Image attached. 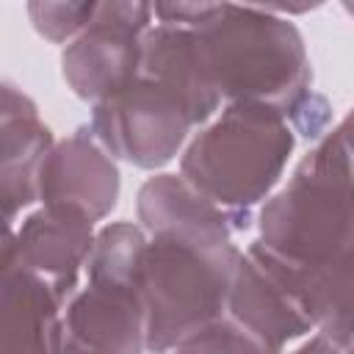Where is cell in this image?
I'll return each instance as SVG.
<instances>
[{
  "label": "cell",
  "mask_w": 354,
  "mask_h": 354,
  "mask_svg": "<svg viewBox=\"0 0 354 354\" xmlns=\"http://www.w3.org/2000/svg\"><path fill=\"white\" fill-rule=\"evenodd\" d=\"M191 25L205 69L227 102H263L288 119L310 100V58L299 28L268 6L158 3Z\"/></svg>",
  "instance_id": "obj_1"
},
{
  "label": "cell",
  "mask_w": 354,
  "mask_h": 354,
  "mask_svg": "<svg viewBox=\"0 0 354 354\" xmlns=\"http://www.w3.org/2000/svg\"><path fill=\"white\" fill-rule=\"evenodd\" d=\"M296 130L290 119L263 102H227L183 149L180 174L216 207L235 230L249 227L252 210L277 188Z\"/></svg>",
  "instance_id": "obj_2"
},
{
  "label": "cell",
  "mask_w": 354,
  "mask_h": 354,
  "mask_svg": "<svg viewBox=\"0 0 354 354\" xmlns=\"http://www.w3.org/2000/svg\"><path fill=\"white\" fill-rule=\"evenodd\" d=\"M238 257L241 249L224 235L191 230L147 232L138 290L149 354H169L188 335L227 315Z\"/></svg>",
  "instance_id": "obj_3"
},
{
  "label": "cell",
  "mask_w": 354,
  "mask_h": 354,
  "mask_svg": "<svg viewBox=\"0 0 354 354\" xmlns=\"http://www.w3.org/2000/svg\"><path fill=\"white\" fill-rule=\"evenodd\" d=\"M257 243L296 274L354 246V169L335 130L315 141L288 183L257 213Z\"/></svg>",
  "instance_id": "obj_4"
},
{
  "label": "cell",
  "mask_w": 354,
  "mask_h": 354,
  "mask_svg": "<svg viewBox=\"0 0 354 354\" xmlns=\"http://www.w3.org/2000/svg\"><path fill=\"white\" fill-rule=\"evenodd\" d=\"M147 232L116 221L97 232L86 282L64 301L58 354H144L147 315L138 290Z\"/></svg>",
  "instance_id": "obj_5"
},
{
  "label": "cell",
  "mask_w": 354,
  "mask_h": 354,
  "mask_svg": "<svg viewBox=\"0 0 354 354\" xmlns=\"http://www.w3.org/2000/svg\"><path fill=\"white\" fill-rule=\"evenodd\" d=\"M196 127L183 100L158 80L138 75L127 88L94 105L88 130L116 160L138 169L166 166Z\"/></svg>",
  "instance_id": "obj_6"
},
{
  "label": "cell",
  "mask_w": 354,
  "mask_h": 354,
  "mask_svg": "<svg viewBox=\"0 0 354 354\" xmlns=\"http://www.w3.org/2000/svg\"><path fill=\"white\" fill-rule=\"evenodd\" d=\"M152 17L144 3H100L91 25L61 55L66 86L97 105L138 80Z\"/></svg>",
  "instance_id": "obj_7"
},
{
  "label": "cell",
  "mask_w": 354,
  "mask_h": 354,
  "mask_svg": "<svg viewBox=\"0 0 354 354\" xmlns=\"http://www.w3.org/2000/svg\"><path fill=\"white\" fill-rule=\"evenodd\" d=\"M227 315L241 324L266 354H282L290 340L315 332L293 271L257 241L238 257Z\"/></svg>",
  "instance_id": "obj_8"
},
{
  "label": "cell",
  "mask_w": 354,
  "mask_h": 354,
  "mask_svg": "<svg viewBox=\"0 0 354 354\" xmlns=\"http://www.w3.org/2000/svg\"><path fill=\"white\" fill-rule=\"evenodd\" d=\"M94 221L55 207H39L17 230H6L3 249H8L28 271L44 279L64 304L80 285V271L94 249Z\"/></svg>",
  "instance_id": "obj_9"
},
{
  "label": "cell",
  "mask_w": 354,
  "mask_h": 354,
  "mask_svg": "<svg viewBox=\"0 0 354 354\" xmlns=\"http://www.w3.org/2000/svg\"><path fill=\"white\" fill-rule=\"evenodd\" d=\"M119 199L116 160L102 149L88 127L58 141L39 174L41 207L72 210L91 221L105 218Z\"/></svg>",
  "instance_id": "obj_10"
},
{
  "label": "cell",
  "mask_w": 354,
  "mask_h": 354,
  "mask_svg": "<svg viewBox=\"0 0 354 354\" xmlns=\"http://www.w3.org/2000/svg\"><path fill=\"white\" fill-rule=\"evenodd\" d=\"M158 22L147 30L144 39V64H141V75L158 80L160 86H166L169 91H174L183 105L188 108V113L194 116L196 127L207 124L218 108H221V94L216 91L202 53H199V41L191 30V25H185L183 19H174L163 11H158V6H152Z\"/></svg>",
  "instance_id": "obj_11"
},
{
  "label": "cell",
  "mask_w": 354,
  "mask_h": 354,
  "mask_svg": "<svg viewBox=\"0 0 354 354\" xmlns=\"http://www.w3.org/2000/svg\"><path fill=\"white\" fill-rule=\"evenodd\" d=\"M61 301L8 249L0 260V354H58Z\"/></svg>",
  "instance_id": "obj_12"
},
{
  "label": "cell",
  "mask_w": 354,
  "mask_h": 354,
  "mask_svg": "<svg viewBox=\"0 0 354 354\" xmlns=\"http://www.w3.org/2000/svg\"><path fill=\"white\" fill-rule=\"evenodd\" d=\"M3 210L6 230L14 227L17 213L39 199V174L55 147L50 127L39 119L33 100L14 83L3 86Z\"/></svg>",
  "instance_id": "obj_13"
},
{
  "label": "cell",
  "mask_w": 354,
  "mask_h": 354,
  "mask_svg": "<svg viewBox=\"0 0 354 354\" xmlns=\"http://www.w3.org/2000/svg\"><path fill=\"white\" fill-rule=\"evenodd\" d=\"M138 221L144 232L158 230H191L207 235L232 238L235 227L230 216L205 199L183 174H155L138 191Z\"/></svg>",
  "instance_id": "obj_14"
},
{
  "label": "cell",
  "mask_w": 354,
  "mask_h": 354,
  "mask_svg": "<svg viewBox=\"0 0 354 354\" xmlns=\"http://www.w3.org/2000/svg\"><path fill=\"white\" fill-rule=\"evenodd\" d=\"M293 277L301 288L315 332L346 351L354 348V246L332 263L307 274L293 271Z\"/></svg>",
  "instance_id": "obj_15"
},
{
  "label": "cell",
  "mask_w": 354,
  "mask_h": 354,
  "mask_svg": "<svg viewBox=\"0 0 354 354\" xmlns=\"http://www.w3.org/2000/svg\"><path fill=\"white\" fill-rule=\"evenodd\" d=\"M169 354H266V348L230 315L202 326L177 343Z\"/></svg>",
  "instance_id": "obj_16"
},
{
  "label": "cell",
  "mask_w": 354,
  "mask_h": 354,
  "mask_svg": "<svg viewBox=\"0 0 354 354\" xmlns=\"http://www.w3.org/2000/svg\"><path fill=\"white\" fill-rule=\"evenodd\" d=\"M100 3H30L28 14L33 28L61 44V41H75L94 19Z\"/></svg>",
  "instance_id": "obj_17"
},
{
  "label": "cell",
  "mask_w": 354,
  "mask_h": 354,
  "mask_svg": "<svg viewBox=\"0 0 354 354\" xmlns=\"http://www.w3.org/2000/svg\"><path fill=\"white\" fill-rule=\"evenodd\" d=\"M290 354H348L346 348H340V346H335L329 337H324V335H313L307 343H301L296 351H290Z\"/></svg>",
  "instance_id": "obj_18"
},
{
  "label": "cell",
  "mask_w": 354,
  "mask_h": 354,
  "mask_svg": "<svg viewBox=\"0 0 354 354\" xmlns=\"http://www.w3.org/2000/svg\"><path fill=\"white\" fill-rule=\"evenodd\" d=\"M335 133H337V138H340V144H343V149H346V155H348V163H351V169H354V108L346 113V119L335 127Z\"/></svg>",
  "instance_id": "obj_19"
},
{
  "label": "cell",
  "mask_w": 354,
  "mask_h": 354,
  "mask_svg": "<svg viewBox=\"0 0 354 354\" xmlns=\"http://www.w3.org/2000/svg\"><path fill=\"white\" fill-rule=\"evenodd\" d=\"M346 11H348V14H354V3H346Z\"/></svg>",
  "instance_id": "obj_20"
},
{
  "label": "cell",
  "mask_w": 354,
  "mask_h": 354,
  "mask_svg": "<svg viewBox=\"0 0 354 354\" xmlns=\"http://www.w3.org/2000/svg\"><path fill=\"white\" fill-rule=\"evenodd\" d=\"M348 354H354V348H348Z\"/></svg>",
  "instance_id": "obj_21"
}]
</instances>
